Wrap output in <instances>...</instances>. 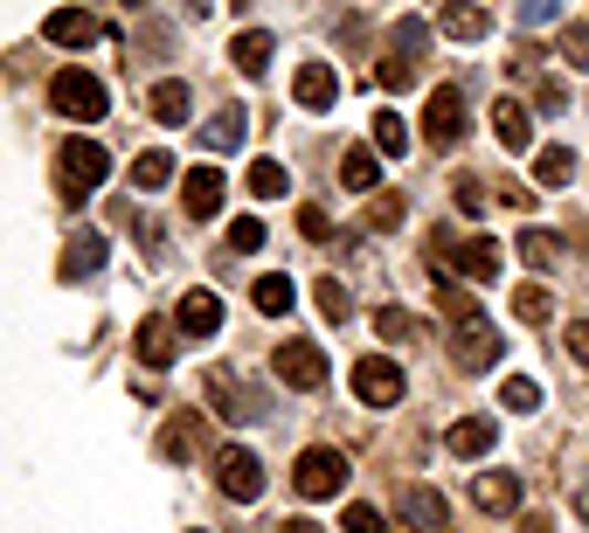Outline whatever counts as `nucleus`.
Listing matches in <instances>:
<instances>
[{
	"label": "nucleus",
	"instance_id": "f257e3e1",
	"mask_svg": "<svg viewBox=\"0 0 589 533\" xmlns=\"http://www.w3.org/2000/svg\"><path fill=\"white\" fill-rule=\"evenodd\" d=\"M105 173H112V152L97 146V139H84V132L63 139V181H56V188H63V209L76 215L97 188H105Z\"/></svg>",
	"mask_w": 589,
	"mask_h": 533
},
{
	"label": "nucleus",
	"instance_id": "f03ea898",
	"mask_svg": "<svg viewBox=\"0 0 589 533\" xmlns=\"http://www.w3.org/2000/svg\"><path fill=\"white\" fill-rule=\"evenodd\" d=\"M423 264L430 277H499V243H485V236H444L438 228V243L423 249Z\"/></svg>",
	"mask_w": 589,
	"mask_h": 533
},
{
	"label": "nucleus",
	"instance_id": "7ed1b4c3",
	"mask_svg": "<svg viewBox=\"0 0 589 533\" xmlns=\"http://www.w3.org/2000/svg\"><path fill=\"white\" fill-rule=\"evenodd\" d=\"M49 105L76 125H97L112 111V90H105V76H91V70H56L49 76Z\"/></svg>",
	"mask_w": 589,
	"mask_h": 533
},
{
	"label": "nucleus",
	"instance_id": "20e7f679",
	"mask_svg": "<svg viewBox=\"0 0 589 533\" xmlns=\"http://www.w3.org/2000/svg\"><path fill=\"white\" fill-rule=\"evenodd\" d=\"M347 457L333 450V444H313L298 457V471H292V486H298V499H333V492H347Z\"/></svg>",
	"mask_w": 589,
	"mask_h": 533
},
{
	"label": "nucleus",
	"instance_id": "39448f33",
	"mask_svg": "<svg viewBox=\"0 0 589 533\" xmlns=\"http://www.w3.org/2000/svg\"><path fill=\"white\" fill-rule=\"evenodd\" d=\"M215 486H222L229 499H236V505L264 499V465H257V450H243V444L215 450Z\"/></svg>",
	"mask_w": 589,
	"mask_h": 533
},
{
	"label": "nucleus",
	"instance_id": "423d86ee",
	"mask_svg": "<svg viewBox=\"0 0 589 533\" xmlns=\"http://www.w3.org/2000/svg\"><path fill=\"white\" fill-rule=\"evenodd\" d=\"M451 353H457V367H465V374H478V367H493L506 347H499V333H493V319L478 312V319H457V326H451Z\"/></svg>",
	"mask_w": 589,
	"mask_h": 533
},
{
	"label": "nucleus",
	"instance_id": "0eeeda50",
	"mask_svg": "<svg viewBox=\"0 0 589 533\" xmlns=\"http://www.w3.org/2000/svg\"><path fill=\"white\" fill-rule=\"evenodd\" d=\"M423 139L451 152L457 139H465V90H430V105H423Z\"/></svg>",
	"mask_w": 589,
	"mask_h": 533
},
{
	"label": "nucleus",
	"instance_id": "6e6552de",
	"mask_svg": "<svg viewBox=\"0 0 589 533\" xmlns=\"http://www.w3.org/2000/svg\"><path fill=\"white\" fill-rule=\"evenodd\" d=\"M271 367H277L285 388H326V353L313 340H285V347L271 353Z\"/></svg>",
	"mask_w": 589,
	"mask_h": 533
},
{
	"label": "nucleus",
	"instance_id": "1a4fd4ad",
	"mask_svg": "<svg viewBox=\"0 0 589 533\" xmlns=\"http://www.w3.org/2000/svg\"><path fill=\"white\" fill-rule=\"evenodd\" d=\"M354 395H361L368 409H396V402H402V367H396V361H381V353L354 361Z\"/></svg>",
	"mask_w": 589,
	"mask_h": 533
},
{
	"label": "nucleus",
	"instance_id": "9d476101",
	"mask_svg": "<svg viewBox=\"0 0 589 533\" xmlns=\"http://www.w3.org/2000/svg\"><path fill=\"white\" fill-rule=\"evenodd\" d=\"M105 264H112V243H105V236H91V228H76V236L63 243V264H56V270L76 285V277H91V270H105Z\"/></svg>",
	"mask_w": 589,
	"mask_h": 533
},
{
	"label": "nucleus",
	"instance_id": "9b49d317",
	"mask_svg": "<svg viewBox=\"0 0 589 533\" xmlns=\"http://www.w3.org/2000/svg\"><path fill=\"white\" fill-rule=\"evenodd\" d=\"M292 97H298L305 111H333V105H340V76H333L326 63H305V70L292 76Z\"/></svg>",
	"mask_w": 589,
	"mask_h": 533
},
{
	"label": "nucleus",
	"instance_id": "f8f14e48",
	"mask_svg": "<svg viewBox=\"0 0 589 533\" xmlns=\"http://www.w3.org/2000/svg\"><path fill=\"white\" fill-rule=\"evenodd\" d=\"M97 35H105V21H97L91 8H56L49 14V42H63V49H91Z\"/></svg>",
	"mask_w": 589,
	"mask_h": 533
},
{
	"label": "nucleus",
	"instance_id": "ddd939ff",
	"mask_svg": "<svg viewBox=\"0 0 589 533\" xmlns=\"http://www.w3.org/2000/svg\"><path fill=\"white\" fill-rule=\"evenodd\" d=\"M402 513H409L417 533H451V505H444V492H430V486H409L402 492Z\"/></svg>",
	"mask_w": 589,
	"mask_h": 533
},
{
	"label": "nucleus",
	"instance_id": "4468645a",
	"mask_svg": "<svg viewBox=\"0 0 589 533\" xmlns=\"http://www.w3.org/2000/svg\"><path fill=\"white\" fill-rule=\"evenodd\" d=\"M472 505H478V513H514V505H520V478L514 471H478L472 478Z\"/></svg>",
	"mask_w": 589,
	"mask_h": 533
},
{
	"label": "nucleus",
	"instance_id": "2eb2a0df",
	"mask_svg": "<svg viewBox=\"0 0 589 533\" xmlns=\"http://www.w3.org/2000/svg\"><path fill=\"white\" fill-rule=\"evenodd\" d=\"M493 444H499V423L493 416H465V423H451V437H444L451 457H485Z\"/></svg>",
	"mask_w": 589,
	"mask_h": 533
},
{
	"label": "nucleus",
	"instance_id": "dca6fc26",
	"mask_svg": "<svg viewBox=\"0 0 589 533\" xmlns=\"http://www.w3.org/2000/svg\"><path fill=\"white\" fill-rule=\"evenodd\" d=\"M181 333H188V340L222 333V298H215V291H188V298H181Z\"/></svg>",
	"mask_w": 589,
	"mask_h": 533
},
{
	"label": "nucleus",
	"instance_id": "f3484780",
	"mask_svg": "<svg viewBox=\"0 0 589 533\" xmlns=\"http://www.w3.org/2000/svg\"><path fill=\"white\" fill-rule=\"evenodd\" d=\"M181 201H188L194 222H209V215L222 209V173H215V167H194L188 181H181Z\"/></svg>",
	"mask_w": 589,
	"mask_h": 533
},
{
	"label": "nucleus",
	"instance_id": "a211bd4d",
	"mask_svg": "<svg viewBox=\"0 0 589 533\" xmlns=\"http://www.w3.org/2000/svg\"><path fill=\"white\" fill-rule=\"evenodd\" d=\"M209 402H215V409H222L229 423H250V416H264L257 402H250V395L236 388V374H229V367H215V374H209Z\"/></svg>",
	"mask_w": 589,
	"mask_h": 533
},
{
	"label": "nucleus",
	"instance_id": "6ab92c4d",
	"mask_svg": "<svg viewBox=\"0 0 589 533\" xmlns=\"http://www.w3.org/2000/svg\"><path fill=\"white\" fill-rule=\"evenodd\" d=\"M243 125H250L243 105H222V111L209 118V132H201V146H209V152H236V146H243Z\"/></svg>",
	"mask_w": 589,
	"mask_h": 533
},
{
	"label": "nucleus",
	"instance_id": "aec40b11",
	"mask_svg": "<svg viewBox=\"0 0 589 533\" xmlns=\"http://www.w3.org/2000/svg\"><path fill=\"white\" fill-rule=\"evenodd\" d=\"M243 188L257 194V201H285V194H292V173L277 167V160H250V173H243Z\"/></svg>",
	"mask_w": 589,
	"mask_h": 533
},
{
	"label": "nucleus",
	"instance_id": "412c9836",
	"mask_svg": "<svg viewBox=\"0 0 589 533\" xmlns=\"http://www.w3.org/2000/svg\"><path fill=\"white\" fill-rule=\"evenodd\" d=\"M139 361L146 367H173V326L167 319H139Z\"/></svg>",
	"mask_w": 589,
	"mask_h": 533
},
{
	"label": "nucleus",
	"instance_id": "4be33fe9",
	"mask_svg": "<svg viewBox=\"0 0 589 533\" xmlns=\"http://www.w3.org/2000/svg\"><path fill=\"white\" fill-rule=\"evenodd\" d=\"M493 132H499L506 152H527V139H534V132H527V111L514 105V97H499V105H493Z\"/></svg>",
	"mask_w": 589,
	"mask_h": 533
},
{
	"label": "nucleus",
	"instance_id": "5701e85b",
	"mask_svg": "<svg viewBox=\"0 0 589 533\" xmlns=\"http://www.w3.org/2000/svg\"><path fill=\"white\" fill-rule=\"evenodd\" d=\"M229 56H236V70H243V76H264V70H271V35H264V29H243Z\"/></svg>",
	"mask_w": 589,
	"mask_h": 533
},
{
	"label": "nucleus",
	"instance_id": "b1692460",
	"mask_svg": "<svg viewBox=\"0 0 589 533\" xmlns=\"http://www.w3.org/2000/svg\"><path fill=\"white\" fill-rule=\"evenodd\" d=\"M173 181V152H139V160H133V188L139 194H160Z\"/></svg>",
	"mask_w": 589,
	"mask_h": 533
},
{
	"label": "nucleus",
	"instance_id": "393cba45",
	"mask_svg": "<svg viewBox=\"0 0 589 533\" xmlns=\"http://www.w3.org/2000/svg\"><path fill=\"white\" fill-rule=\"evenodd\" d=\"M313 298H319L326 326H347V319H354V291L340 285V277H319V285H313Z\"/></svg>",
	"mask_w": 589,
	"mask_h": 533
},
{
	"label": "nucleus",
	"instance_id": "a878e982",
	"mask_svg": "<svg viewBox=\"0 0 589 533\" xmlns=\"http://www.w3.org/2000/svg\"><path fill=\"white\" fill-rule=\"evenodd\" d=\"M548 312H555L548 285H541V277H527V285L514 291V319H527V326H548Z\"/></svg>",
	"mask_w": 589,
	"mask_h": 533
},
{
	"label": "nucleus",
	"instance_id": "bb28decb",
	"mask_svg": "<svg viewBox=\"0 0 589 533\" xmlns=\"http://www.w3.org/2000/svg\"><path fill=\"white\" fill-rule=\"evenodd\" d=\"M534 181H541V188H569L576 181V152L569 146H548L541 160H534Z\"/></svg>",
	"mask_w": 589,
	"mask_h": 533
},
{
	"label": "nucleus",
	"instance_id": "cd10ccee",
	"mask_svg": "<svg viewBox=\"0 0 589 533\" xmlns=\"http://www.w3.org/2000/svg\"><path fill=\"white\" fill-rule=\"evenodd\" d=\"M438 21H444V35H451V42H478V35H485V14L472 8V0H457V8H444Z\"/></svg>",
	"mask_w": 589,
	"mask_h": 533
},
{
	"label": "nucleus",
	"instance_id": "c85d7f7f",
	"mask_svg": "<svg viewBox=\"0 0 589 533\" xmlns=\"http://www.w3.org/2000/svg\"><path fill=\"white\" fill-rule=\"evenodd\" d=\"M292 305H298V298H292V277H285V270H277V277H257V312H271V319H285Z\"/></svg>",
	"mask_w": 589,
	"mask_h": 533
},
{
	"label": "nucleus",
	"instance_id": "c756f323",
	"mask_svg": "<svg viewBox=\"0 0 589 533\" xmlns=\"http://www.w3.org/2000/svg\"><path fill=\"white\" fill-rule=\"evenodd\" d=\"M368 132H375V152H389V160H402V152H409V125H402L396 111H381Z\"/></svg>",
	"mask_w": 589,
	"mask_h": 533
},
{
	"label": "nucleus",
	"instance_id": "7c9ffc66",
	"mask_svg": "<svg viewBox=\"0 0 589 533\" xmlns=\"http://www.w3.org/2000/svg\"><path fill=\"white\" fill-rule=\"evenodd\" d=\"M152 118H160V125H181V118H188V84H152Z\"/></svg>",
	"mask_w": 589,
	"mask_h": 533
},
{
	"label": "nucleus",
	"instance_id": "2f4dec72",
	"mask_svg": "<svg viewBox=\"0 0 589 533\" xmlns=\"http://www.w3.org/2000/svg\"><path fill=\"white\" fill-rule=\"evenodd\" d=\"M520 264H527L534 277L555 264V236H548V228H520Z\"/></svg>",
	"mask_w": 589,
	"mask_h": 533
},
{
	"label": "nucleus",
	"instance_id": "473e14b6",
	"mask_svg": "<svg viewBox=\"0 0 589 533\" xmlns=\"http://www.w3.org/2000/svg\"><path fill=\"white\" fill-rule=\"evenodd\" d=\"M375 84L389 90V97H396V90H417V63H409V56H381V63H375Z\"/></svg>",
	"mask_w": 589,
	"mask_h": 533
},
{
	"label": "nucleus",
	"instance_id": "72a5a7b5",
	"mask_svg": "<svg viewBox=\"0 0 589 533\" xmlns=\"http://www.w3.org/2000/svg\"><path fill=\"white\" fill-rule=\"evenodd\" d=\"M438 285H444V291H438V312H444L451 326H457V319H478V305H472L465 285H451V277H438Z\"/></svg>",
	"mask_w": 589,
	"mask_h": 533
},
{
	"label": "nucleus",
	"instance_id": "f704fd0d",
	"mask_svg": "<svg viewBox=\"0 0 589 533\" xmlns=\"http://www.w3.org/2000/svg\"><path fill=\"white\" fill-rule=\"evenodd\" d=\"M375 333H381V340H417V319H409L402 305H381V312H375Z\"/></svg>",
	"mask_w": 589,
	"mask_h": 533
},
{
	"label": "nucleus",
	"instance_id": "c9c22d12",
	"mask_svg": "<svg viewBox=\"0 0 589 533\" xmlns=\"http://www.w3.org/2000/svg\"><path fill=\"white\" fill-rule=\"evenodd\" d=\"M229 249H236V257L264 249V222H257V215H236V222H229Z\"/></svg>",
	"mask_w": 589,
	"mask_h": 533
},
{
	"label": "nucleus",
	"instance_id": "e433bc0d",
	"mask_svg": "<svg viewBox=\"0 0 589 533\" xmlns=\"http://www.w3.org/2000/svg\"><path fill=\"white\" fill-rule=\"evenodd\" d=\"M340 181L368 194V188H375V152H361V146H354V152H347V160H340Z\"/></svg>",
	"mask_w": 589,
	"mask_h": 533
},
{
	"label": "nucleus",
	"instance_id": "4c0bfd02",
	"mask_svg": "<svg viewBox=\"0 0 589 533\" xmlns=\"http://www.w3.org/2000/svg\"><path fill=\"white\" fill-rule=\"evenodd\" d=\"M499 402H506V409H541V388H534L527 374H506V388H499Z\"/></svg>",
	"mask_w": 589,
	"mask_h": 533
},
{
	"label": "nucleus",
	"instance_id": "58836bf2",
	"mask_svg": "<svg viewBox=\"0 0 589 533\" xmlns=\"http://www.w3.org/2000/svg\"><path fill=\"white\" fill-rule=\"evenodd\" d=\"M561 56L576 70H589V21H569V29H561Z\"/></svg>",
	"mask_w": 589,
	"mask_h": 533
},
{
	"label": "nucleus",
	"instance_id": "ea45409f",
	"mask_svg": "<svg viewBox=\"0 0 589 533\" xmlns=\"http://www.w3.org/2000/svg\"><path fill=\"white\" fill-rule=\"evenodd\" d=\"M402 215H409V209H402V194H375V201H368V228H396Z\"/></svg>",
	"mask_w": 589,
	"mask_h": 533
},
{
	"label": "nucleus",
	"instance_id": "a19ab883",
	"mask_svg": "<svg viewBox=\"0 0 589 533\" xmlns=\"http://www.w3.org/2000/svg\"><path fill=\"white\" fill-rule=\"evenodd\" d=\"M194 450V416H181L173 429H160V457H188Z\"/></svg>",
	"mask_w": 589,
	"mask_h": 533
},
{
	"label": "nucleus",
	"instance_id": "79ce46f5",
	"mask_svg": "<svg viewBox=\"0 0 589 533\" xmlns=\"http://www.w3.org/2000/svg\"><path fill=\"white\" fill-rule=\"evenodd\" d=\"M423 42H430V29H423V14H417V21H402V29H396V56L417 63V56H423Z\"/></svg>",
	"mask_w": 589,
	"mask_h": 533
},
{
	"label": "nucleus",
	"instance_id": "37998d69",
	"mask_svg": "<svg viewBox=\"0 0 589 533\" xmlns=\"http://www.w3.org/2000/svg\"><path fill=\"white\" fill-rule=\"evenodd\" d=\"M514 14H520V29H548V21L561 14V0H520Z\"/></svg>",
	"mask_w": 589,
	"mask_h": 533
},
{
	"label": "nucleus",
	"instance_id": "c03bdc74",
	"mask_svg": "<svg viewBox=\"0 0 589 533\" xmlns=\"http://www.w3.org/2000/svg\"><path fill=\"white\" fill-rule=\"evenodd\" d=\"M457 209H465V215H485V181H472V173H457Z\"/></svg>",
	"mask_w": 589,
	"mask_h": 533
},
{
	"label": "nucleus",
	"instance_id": "a18cd8bd",
	"mask_svg": "<svg viewBox=\"0 0 589 533\" xmlns=\"http://www.w3.org/2000/svg\"><path fill=\"white\" fill-rule=\"evenodd\" d=\"M347 533H389V520L375 505H347Z\"/></svg>",
	"mask_w": 589,
	"mask_h": 533
},
{
	"label": "nucleus",
	"instance_id": "49530a36",
	"mask_svg": "<svg viewBox=\"0 0 589 533\" xmlns=\"http://www.w3.org/2000/svg\"><path fill=\"white\" fill-rule=\"evenodd\" d=\"M561 347H569V353H576V361L589 367V319H576V326H569V333H561Z\"/></svg>",
	"mask_w": 589,
	"mask_h": 533
},
{
	"label": "nucleus",
	"instance_id": "de8ad7c7",
	"mask_svg": "<svg viewBox=\"0 0 589 533\" xmlns=\"http://www.w3.org/2000/svg\"><path fill=\"white\" fill-rule=\"evenodd\" d=\"M298 228H305L313 243H326V228H333V222H326V209H298Z\"/></svg>",
	"mask_w": 589,
	"mask_h": 533
},
{
	"label": "nucleus",
	"instance_id": "09e8293b",
	"mask_svg": "<svg viewBox=\"0 0 589 533\" xmlns=\"http://www.w3.org/2000/svg\"><path fill=\"white\" fill-rule=\"evenodd\" d=\"M541 111H555V118H561V111H569V90H561V84H555V76H548V84H541Z\"/></svg>",
	"mask_w": 589,
	"mask_h": 533
},
{
	"label": "nucleus",
	"instance_id": "8fccbe9b",
	"mask_svg": "<svg viewBox=\"0 0 589 533\" xmlns=\"http://www.w3.org/2000/svg\"><path fill=\"white\" fill-rule=\"evenodd\" d=\"M499 201H506V209H534V188H520V181H499Z\"/></svg>",
	"mask_w": 589,
	"mask_h": 533
},
{
	"label": "nucleus",
	"instance_id": "3c124183",
	"mask_svg": "<svg viewBox=\"0 0 589 533\" xmlns=\"http://www.w3.org/2000/svg\"><path fill=\"white\" fill-rule=\"evenodd\" d=\"M277 533H326V526H319V520H285Z\"/></svg>",
	"mask_w": 589,
	"mask_h": 533
},
{
	"label": "nucleus",
	"instance_id": "603ef678",
	"mask_svg": "<svg viewBox=\"0 0 589 533\" xmlns=\"http://www.w3.org/2000/svg\"><path fill=\"white\" fill-rule=\"evenodd\" d=\"M576 520H582V526H589V492H576Z\"/></svg>",
	"mask_w": 589,
	"mask_h": 533
},
{
	"label": "nucleus",
	"instance_id": "864d4df0",
	"mask_svg": "<svg viewBox=\"0 0 589 533\" xmlns=\"http://www.w3.org/2000/svg\"><path fill=\"white\" fill-rule=\"evenodd\" d=\"M527 533H555V526H548V520H527Z\"/></svg>",
	"mask_w": 589,
	"mask_h": 533
},
{
	"label": "nucleus",
	"instance_id": "5fc2aeb1",
	"mask_svg": "<svg viewBox=\"0 0 589 533\" xmlns=\"http://www.w3.org/2000/svg\"><path fill=\"white\" fill-rule=\"evenodd\" d=\"M188 14H209V0H188Z\"/></svg>",
	"mask_w": 589,
	"mask_h": 533
},
{
	"label": "nucleus",
	"instance_id": "6e6d98bb",
	"mask_svg": "<svg viewBox=\"0 0 589 533\" xmlns=\"http://www.w3.org/2000/svg\"><path fill=\"white\" fill-rule=\"evenodd\" d=\"M125 8H139V0H125Z\"/></svg>",
	"mask_w": 589,
	"mask_h": 533
}]
</instances>
